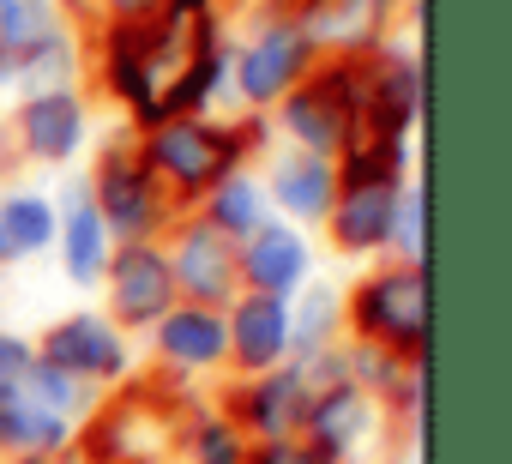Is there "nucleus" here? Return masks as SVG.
<instances>
[{
	"instance_id": "1",
	"label": "nucleus",
	"mask_w": 512,
	"mask_h": 464,
	"mask_svg": "<svg viewBox=\"0 0 512 464\" xmlns=\"http://www.w3.org/2000/svg\"><path fill=\"white\" fill-rule=\"evenodd\" d=\"M151 157H157L175 181L199 187V181H211V175H223V169H229V139H223V133H211V127L175 121V127H163V133H157Z\"/></svg>"
},
{
	"instance_id": "2",
	"label": "nucleus",
	"mask_w": 512,
	"mask_h": 464,
	"mask_svg": "<svg viewBox=\"0 0 512 464\" xmlns=\"http://www.w3.org/2000/svg\"><path fill=\"white\" fill-rule=\"evenodd\" d=\"M362 326L392 338V344H416L422 338V278L416 272H392L380 284L362 290Z\"/></svg>"
},
{
	"instance_id": "3",
	"label": "nucleus",
	"mask_w": 512,
	"mask_h": 464,
	"mask_svg": "<svg viewBox=\"0 0 512 464\" xmlns=\"http://www.w3.org/2000/svg\"><path fill=\"white\" fill-rule=\"evenodd\" d=\"M49 368H61V374H115L121 344L103 320H67V326L49 332Z\"/></svg>"
},
{
	"instance_id": "4",
	"label": "nucleus",
	"mask_w": 512,
	"mask_h": 464,
	"mask_svg": "<svg viewBox=\"0 0 512 464\" xmlns=\"http://www.w3.org/2000/svg\"><path fill=\"white\" fill-rule=\"evenodd\" d=\"M169 290H175V278H169V266L151 248H127L121 254V266H115V302H121L127 320H157L169 308Z\"/></svg>"
},
{
	"instance_id": "5",
	"label": "nucleus",
	"mask_w": 512,
	"mask_h": 464,
	"mask_svg": "<svg viewBox=\"0 0 512 464\" xmlns=\"http://www.w3.org/2000/svg\"><path fill=\"white\" fill-rule=\"evenodd\" d=\"M392 223H398L392 181H356L344 211H338V236H344V248H374L392 236Z\"/></svg>"
},
{
	"instance_id": "6",
	"label": "nucleus",
	"mask_w": 512,
	"mask_h": 464,
	"mask_svg": "<svg viewBox=\"0 0 512 464\" xmlns=\"http://www.w3.org/2000/svg\"><path fill=\"white\" fill-rule=\"evenodd\" d=\"M284 338H290V320H284L278 296L260 290L253 302H241V314H235V350H241L247 368H272L278 350H284Z\"/></svg>"
},
{
	"instance_id": "7",
	"label": "nucleus",
	"mask_w": 512,
	"mask_h": 464,
	"mask_svg": "<svg viewBox=\"0 0 512 464\" xmlns=\"http://www.w3.org/2000/svg\"><path fill=\"white\" fill-rule=\"evenodd\" d=\"M290 127L314 145V151H332V145H344V133H350V103H344V79H326L320 91H302L296 103H290Z\"/></svg>"
},
{
	"instance_id": "8",
	"label": "nucleus",
	"mask_w": 512,
	"mask_h": 464,
	"mask_svg": "<svg viewBox=\"0 0 512 464\" xmlns=\"http://www.w3.org/2000/svg\"><path fill=\"white\" fill-rule=\"evenodd\" d=\"M302 266H308V254H302V242L290 236V229H260V236H253V248H247V278L260 284L266 296L290 290V284L302 278Z\"/></svg>"
},
{
	"instance_id": "9",
	"label": "nucleus",
	"mask_w": 512,
	"mask_h": 464,
	"mask_svg": "<svg viewBox=\"0 0 512 464\" xmlns=\"http://www.w3.org/2000/svg\"><path fill=\"white\" fill-rule=\"evenodd\" d=\"M193 296H223L229 290V248H223V229H193V236L181 242V260L175 272Z\"/></svg>"
},
{
	"instance_id": "10",
	"label": "nucleus",
	"mask_w": 512,
	"mask_h": 464,
	"mask_svg": "<svg viewBox=\"0 0 512 464\" xmlns=\"http://www.w3.org/2000/svg\"><path fill=\"white\" fill-rule=\"evenodd\" d=\"M79 103L73 97H37L31 109H25V139H31V151H43V157H67L73 145H79Z\"/></svg>"
},
{
	"instance_id": "11",
	"label": "nucleus",
	"mask_w": 512,
	"mask_h": 464,
	"mask_svg": "<svg viewBox=\"0 0 512 464\" xmlns=\"http://www.w3.org/2000/svg\"><path fill=\"white\" fill-rule=\"evenodd\" d=\"M302 67V37L296 31H272L260 49L247 55V67H241V85H247V97H272V91H284L290 85V73Z\"/></svg>"
},
{
	"instance_id": "12",
	"label": "nucleus",
	"mask_w": 512,
	"mask_h": 464,
	"mask_svg": "<svg viewBox=\"0 0 512 464\" xmlns=\"http://www.w3.org/2000/svg\"><path fill=\"white\" fill-rule=\"evenodd\" d=\"M223 344H229V338H223V320H211V314H193V308H187V314H169V320H163V350H169L175 362H193V368H199V362H217Z\"/></svg>"
},
{
	"instance_id": "13",
	"label": "nucleus",
	"mask_w": 512,
	"mask_h": 464,
	"mask_svg": "<svg viewBox=\"0 0 512 464\" xmlns=\"http://www.w3.org/2000/svg\"><path fill=\"white\" fill-rule=\"evenodd\" d=\"M278 199H284L290 211H302V217H320V211L332 205V169H326L320 157L284 163V169H278Z\"/></svg>"
},
{
	"instance_id": "14",
	"label": "nucleus",
	"mask_w": 512,
	"mask_h": 464,
	"mask_svg": "<svg viewBox=\"0 0 512 464\" xmlns=\"http://www.w3.org/2000/svg\"><path fill=\"white\" fill-rule=\"evenodd\" d=\"M362 422H368V404H362L356 392H332V398L314 404V434H320L326 452H344V446L362 434Z\"/></svg>"
},
{
	"instance_id": "15",
	"label": "nucleus",
	"mask_w": 512,
	"mask_h": 464,
	"mask_svg": "<svg viewBox=\"0 0 512 464\" xmlns=\"http://www.w3.org/2000/svg\"><path fill=\"white\" fill-rule=\"evenodd\" d=\"M55 236V217L43 199H7V211H0V248H43Z\"/></svg>"
},
{
	"instance_id": "16",
	"label": "nucleus",
	"mask_w": 512,
	"mask_h": 464,
	"mask_svg": "<svg viewBox=\"0 0 512 464\" xmlns=\"http://www.w3.org/2000/svg\"><path fill=\"white\" fill-rule=\"evenodd\" d=\"M67 266H73V278L103 272V217L79 199H73V217H67Z\"/></svg>"
},
{
	"instance_id": "17",
	"label": "nucleus",
	"mask_w": 512,
	"mask_h": 464,
	"mask_svg": "<svg viewBox=\"0 0 512 464\" xmlns=\"http://www.w3.org/2000/svg\"><path fill=\"white\" fill-rule=\"evenodd\" d=\"M103 205L121 229H145L151 223V193H145V175L139 169H109L103 175Z\"/></svg>"
},
{
	"instance_id": "18",
	"label": "nucleus",
	"mask_w": 512,
	"mask_h": 464,
	"mask_svg": "<svg viewBox=\"0 0 512 464\" xmlns=\"http://www.w3.org/2000/svg\"><path fill=\"white\" fill-rule=\"evenodd\" d=\"M296 416H302V380L296 374H278L260 398H253V422H260L266 434H284Z\"/></svg>"
},
{
	"instance_id": "19",
	"label": "nucleus",
	"mask_w": 512,
	"mask_h": 464,
	"mask_svg": "<svg viewBox=\"0 0 512 464\" xmlns=\"http://www.w3.org/2000/svg\"><path fill=\"white\" fill-rule=\"evenodd\" d=\"M217 229H260V187H253V181H229L217 193Z\"/></svg>"
},
{
	"instance_id": "20",
	"label": "nucleus",
	"mask_w": 512,
	"mask_h": 464,
	"mask_svg": "<svg viewBox=\"0 0 512 464\" xmlns=\"http://www.w3.org/2000/svg\"><path fill=\"white\" fill-rule=\"evenodd\" d=\"M25 374H31V350L13 344V338H0V398H13L25 386Z\"/></svg>"
},
{
	"instance_id": "21",
	"label": "nucleus",
	"mask_w": 512,
	"mask_h": 464,
	"mask_svg": "<svg viewBox=\"0 0 512 464\" xmlns=\"http://www.w3.org/2000/svg\"><path fill=\"white\" fill-rule=\"evenodd\" d=\"M7 37H13V43L49 37V13H43V7H7Z\"/></svg>"
},
{
	"instance_id": "22",
	"label": "nucleus",
	"mask_w": 512,
	"mask_h": 464,
	"mask_svg": "<svg viewBox=\"0 0 512 464\" xmlns=\"http://www.w3.org/2000/svg\"><path fill=\"white\" fill-rule=\"evenodd\" d=\"M199 464H241L235 434H229V428H205V440H199Z\"/></svg>"
},
{
	"instance_id": "23",
	"label": "nucleus",
	"mask_w": 512,
	"mask_h": 464,
	"mask_svg": "<svg viewBox=\"0 0 512 464\" xmlns=\"http://www.w3.org/2000/svg\"><path fill=\"white\" fill-rule=\"evenodd\" d=\"M260 464H326V458H320V452H308V446L278 440V446H266V452H260Z\"/></svg>"
},
{
	"instance_id": "24",
	"label": "nucleus",
	"mask_w": 512,
	"mask_h": 464,
	"mask_svg": "<svg viewBox=\"0 0 512 464\" xmlns=\"http://www.w3.org/2000/svg\"><path fill=\"white\" fill-rule=\"evenodd\" d=\"M404 248H410V254H422V199H410V205H404Z\"/></svg>"
},
{
	"instance_id": "25",
	"label": "nucleus",
	"mask_w": 512,
	"mask_h": 464,
	"mask_svg": "<svg viewBox=\"0 0 512 464\" xmlns=\"http://www.w3.org/2000/svg\"><path fill=\"white\" fill-rule=\"evenodd\" d=\"M115 7H127V13H145V7H157V0H115Z\"/></svg>"
}]
</instances>
